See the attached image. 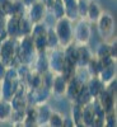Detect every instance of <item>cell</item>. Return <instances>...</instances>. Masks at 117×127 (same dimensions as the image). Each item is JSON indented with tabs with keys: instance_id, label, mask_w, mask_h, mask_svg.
<instances>
[{
	"instance_id": "obj_12",
	"label": "cell",
	"mask_w": 117,
	"mask_h": 127,
	"mask_svg": "<svg viewBox=\"0 0 117 127\" xmlns=\"http://www.w3.org/2000/svg\"><path fill=\"white\" fill-rule=\"evenodd\" d=\"M20 17L22 15H17L12 14L6 17L5 20V34L6 37H12V38H19V22H20Z\"/></svg>"
},
{
	"instance_id": "obj_9",
	"label": "cell",
	"mask_w": 117,
	"mask_h": 127,
	"mask_svg": "<svg viewBox=\"0 0 117 127\" xmlns=\"http://www.w3.org/2000/svg\"><path fill=\"white\" fill-rule=\"evenodd\" d=\"M22 84L23 83H20V80L18 78H6L5 76L1 80V98L10 100L17 94L19 88L22 87Z\"/></svg>"
},
{
	"instance_id": "obj_40",
	"label": "cell",
	"mask_w": 117,
	"mask_h": 127,
	"mask_svg": "<svg viewBox=\"0 0 117 127\" xmlns=\"http://www.w3.org/2000/svg\"><path fill=\"white\" fill-rule=\"evenodd\" d=\"M110 46H111V57H112L113 60H116V59H117V50H116L117 42H116V38H115V39H111Z\"/></svg>"
},
{
	"instance_id": "obj_22",
	"label": "cell",
	"mask_w": 117,
	"mask_h": 127,
	"mask_svg": "<svg viewBox=\"0 0 117 127\" xmlns=\"http://www.w3.org/2000/svg\"><path fill=\"white\" fill-rule=\"evenodd\" d=\"M64 8H65V17L69 18L70 20L75 22L79 19L78 14V0H62Z\"/></svg>"
},
{
	"instance_id": "obj_32",
	"label": "cell",
	"mask_w": 117,
	"mask_h": 127,
	"mask_svg": "<svg viewBox=\"0 0 117 127\" xmlns=\"http://www.w3.org/2000/svg\"><path fill=\"white\" fill-rule=\"evenodd\" d=\"M46 39H47V50H52V48L60 47V42H59V38L56 36V32H55L54 27H48Z\"/></svg>"
},
{
	"instance_id": "obj_43",
	"label": "cell",
	"mask_w": 117,
	"mask_h": 127,
	"mask_svg": "<svg viewBox=\"0 0 117 127\" xmlns=\"http://www.w3.org/2000/svg\"><path fill=\"white\" fill-rule=\"evenodd\" d=\"M20 1H22V3L24 4V6H26V8H29L32 4H35L36 1H38V0H20Z\"/></svg>"
},
{
	"instance_id": "obj_31",
	"label": "cell",
	"mask_w": 117,
	"mask_h": 127,
	"mask_svg": "<svg viewBox=\"0 0 117 127\" xmlns=\"http://www.w3.org/2000/svg\"><path fill=\"white\" fill-rule=\"evenodd\" d=\"M81 112H83V107L77 103H71V108H70V117L74 122V126H83L81 123Z\"/></svg>"
},
{
	"instance_id": "obj_8",
	"label": "cell",
	"mask_w": 117,
	"mask_h": 127,
	"mask_svg": "<svg viewBox=\"0 0 117 127\" xmlns=\"http://www.w3.org/2000/svg\"><path fill=\"white\" fill-rule=\"evenodd\" d=\"M51 97H52L51 89L43 85L37 89H27V99H28V103L32 105L48 103Z\"/></svg>"
},
{
	"instance_id": "obj_26",
	"label": "cell",
	"mask_w": 117,
	"mask_h": 127,
	"mask_svg": "<svg viewBox=\"0 0 117 127\" xmlns=\"http://www.w3.org/2000/svg\"><path fill=\"white\" fill-rule=\"evenodd\" d=\"M93 54H94L95 57H98L101 61H103L106 59H110L111 57V46H110V42L108 41H103L102 43L98 45V47L95 48V52H93Z\"/></svg>"
},
{
	"instance_id": "obj_37",
	"label": "cell",
	"mask_w": 117,
	"mask_h": 127,
	"mask_svg": "<svg viewBox=\"0 0 117 127\" xmlns=\"http://www.w3.org/2000/svg\"><path fill=\"white\" fill-rule=\"evenodd\" d=\"M80 81H83L84 84L87 83V80L90 78V74H89V71H88V69L87 67H81V66H78L77 67V70H75V74H74Z\"/></svg>"
},
{
	"instance_id": "obj_10",
	"label": "cell",
	"mask_w": 117,
	"mask_h": 127,
	"mask_svg": "<svg viewBox=\"0 0 117 127\" xmlns=\"http://www.w3.org/2000/svg\"><path fill=\"white\" fill-rule=\"evenodd\" d=\"M27 17L29 18V20L33 24L36 23H41L45 20V17L47 14V8L42 4L39 0L36 1L35 4H32L29 8H27Z\"/></svg>"
},
{
	"instance_id": "obj_21",
	"label": "cell",
	"mask_w": 117,
	"mask_h": 127,
	"mask_svg": "<svg viewBox=\"0 0 117 127\" xmlns=\"http://www.w3.org/2000/svg\"><path fill=\"white\" fill-rule=\"evenodd\" d=\"M81 123L85 127H94V108H93V100L83 105V112H81Z\"/></svg>"
},
{
	"instance_id": "obj_39",
	"label": "cell",
	"mask_w": 117,
	"mask_h": 127,
	"mask_svg": "<svg viewBox=\"0 0 117 127\" xmlns=\"http://www.w3.org/2000/svg\"><path fill=\"white\" fill-rule=\"evenodd\" d=\"M13 8H14L13 14H17V15H24V14L27 13V8L24 6V4L20 1V0H14Z\"/></svg>"
},
{
	"instance_id": "obj_18",
	"label": "cell",
	"mask_w": 117,
	"mask_h": 127,
	"mask_svg": "<svg viewBox=\"0 0 117 127\" xmlns=\"http://www.w3.org/2000/svg\"><path fill=\"white\" fill-rule=\"evenodd\" d=\"M32 70H35L39 74H43L48 71V59H47V51L46 52H39L37 54L35 61L31 65Z\"/></svg>"
},
{
	"instance_id": "obj_3",
	"label": "cell",
	"mask_w": 117,
	"mask_h": 127,
	"mask_svg": "<svg viewBox=\"0 0 117 127\" xmlns=\"http://www.w3.org/2000/svg\"><path fill=\"white\" fill-rule=\"evenodd\" d=\"M73 27H74V22L70 20L69 18H66V17H62V18L57 19L55 22L54 29L56 32V36L59 38L61 48H65L66 46L71 45L74 42Z\"/></svg>"
},
{
	"instance_id": "obj_27",
	"label": "cell",
	"mask_w": 117,
	"mask_h": 127,
	"mask_svg": "<svg viewBox=\"0 0 117 127\" xmlns=\"http://www.w3.org/2000/svg\"><path fill=\"white\" fill-rule=\"evenodd\" d=\"M92 100H93V97L90 95L88 88L85 87V84H84V85L81 87V89H80V92L78 93V95L75 97V99H74V103H77V104H79V105H81V107H83V105L89 104Z\"/></svg>"
},
{
	"instance_id": "obj_29",
	"label": "cell",
	"mask_w": 117,
	"mask_h": 127,
	"mask_svg": "<svg viewBox=\"0 0 117 127\" xmlns=\"http://www.w3.org/2000/svg\"><path fill=\"white\" fill-rule=\"evenodd\" d=\"M102 66H103L102 61H101L98 57H95V56L93 55V57L89 60L88 65H87L85 67L88 69L90 76H98L99 72H101V70H102Z\"/></svg>"
},
{
	"instance_id": "obj_45",
	"label": "cell",
	"mask_w": 117,
	"mask_h": 127,
	"mask_svg": "<svg viewBox=\"0 0 117 127\" xmlns=\"http://www.w3.org/2000/svg\"><path fill=\"white\" fill-rule=\"evenodd\" d=\"M0 99H1V80H0Z\"/></svg>"
},
{
	"instance_id": "obj_35",
	"label": "cell",
	"mask_w": 117,
	"mask_h": 127,
	"mask_svg": "<svg viewBox=\"0 0 117 127\" xmlns=\"http://www.w3.org/2000/svg\"><path fill=\"white\" fill-rule=\"evenodd\" d=\"M13 3H14V0H0V14L4 17L12 15L14 12Z\"/></svg>"
},
{
	"instance_id": "obj_44",
	"label": "cell",
	"mask_w": 117,
	"mask_h": 127,
	"mask_svg": "<svg viewBox=\"0 0 117 127\" xmlns=\"http://www.w3.org/2000/svg\"><path fill=\"white\" fill-rule=\"evenodd\" d=\"M39 1H41L42 4H43L47 9H48V8L52 5V3H54V0H39Z\"/></svg>"
},
{
	"instance_id": "obj_23",
	"label": "cell",
	"mask_w": 117,
	"mask_h": 127,
	"mask_svg": "<svg viewBox=\"0 0 117 127\" xmlns=\"http://www.w3.org/2000/svg\"><path fill=\"white\" fill-rule=\"evenodd\" d=\"M23 126H27V127L37 126V105L29 104L27 107L24 120H23Z\"/></svg>"
},
{
	"instance_id": "obj_24",
	"label": "cell",
	"mask_w": 117,
	"mask_h": 127,
	"mask_svg": "<svg viewBox=\"0 0 117 127\" xmlns=\"http://www.w3.org/2000/svg\"><path fill=\"white\" fill-rule=\"evenodd\" d=\"M12 112H13V107H12L10 100L1 98L0 99V122L10 121Z\"/></svg>"
},
{
	"instance_id": "obj_16",
	"label": "cell",
	"mask_w": 117,
	"mask_h": 127,
	"mask_svg": "<svg viewBox=\"0 0 117 127\" xmlns=\"http://www.w3.org/2000/svg\"><path fill=\"white\" fill-rule=\"evenodd\" d=\"M84 85V83L80 81L75 75H74L73 78H70L68 80V85H66V92H65V95L64 97H66L70 102H74V99H75V97L78 95V93L80 92L81 87Z\"/></svg>"
},
{
	"instance_id": "obj_2",
	"label": "cell",
	"mask_w": 117,
	"mask_h": 127,
	"mask_svg": "<svg viewBox=\"0 0 117 127\" xmlns=\"http://www.w3.org/2000/svg\"><path fill=\"white\" fill-rule=\"evenodd\" d=\"M17 38L5 37L0 39V61L8 67H17L20 64L17 59Z\"/></svg>"
},
{
	"instance_id": "obj_38",
	"label": "cell",
	"mask_w": 117,
	"mask_h": 127,
	"mask_svg": "<svg viewBox=\"0 0 117 127\" xmlns=\"http://www.w3.org/2000/svg\"><path fill=\"white\" fill-rule=\"evenodd\" d=\"M88 5H89V0H78V14H79V18H85L87 17Z\"/></svg>"
},
{
	"instance_id": "obj_42",
	"label": "cell",
	"mask_w": 117,
	"mask_h": 127,
	"mask_svg": "<svg viewBox=\"0 0 117 127\" xmlns=\"http://www.w3.org/2000/svg\"><path fill=\"white\" fill-rule=\"evenodd\" d=\"M62 127H74V122H73L70 116L64 117V125H62Z\"/></svg>"
},
{
	"instance_id": "obj_13",
	"label": "cell",
	"mask_w": 117,
	"mask_h": 127,
	"mask_svg": "<svg viewBox=\"0 0 117 127\" xmlns=\"http://www.w3.org/2000/svg\"><path fill=\"white\" fill-rule=\"evenodd\" d=\"M93 51L88 45H77V65L85 67L89 60L93 57Z\"/></svg>"
},
{
	"instance_id": "obj_20",
	"label": "cell",
	"mask_w": 117,
	"mask_h": 127,
	"mask_svg": "<svg viewBox=\"0 0 117 127\" xmlns=\"http://www.w3.org/2000/svg\"><path fill=\"white\" fill-rule=\"evenodd\" d=\"M103 9L102 5L97 1V0H89V5H88V10H87V19L90 23H95L97 19L99 18V15L102 14Z\"/></svg>"
},
{
	"instance_id": "obj_15",
	"label": "cell",
	"mask_w": 117,
	"mask_h": 127,
	"mask_svg": "<svg viewBox=\"0 0 117 127\" xmlns=\"http://www.w3.org/2000/svg\"><path fill=\"white\" fill-rule=\"evenodd\" d=\"M66 85H68V80L64 78L61 74H55L54 80L51 84V93L52 95L56 97H64L66 92Z\"/></svg>"
},
{
	"instance_id": "obj_7",
	"label": "cell",
	"mask_w": 117,
	"mask_h": 127,
	"mask_svg": "<svg viewBox=\"0 0 117 127\" xmlns=\"http://www.w3.org/2000/svg\"><path fill=\"white\" fill-rule=\"evenodd\" d=\"M47 59H48V70L54 74H60L65 61V55H64V48L57 47L47 50Z\"/></svg>"
},
{
	"instance_id": "obj_28",
	"label": "cell",
	"mask_w": 117,
	"mask_h": 127,
	"mask_svg": "<svg viewBox=\"0 0 117 127\" xmlns=\"http://www.w3.org/2000/svg\"><path fill=\"white\" fill-rule=\"evenodd\" d=\"M32 28H33V23L29 20L27 14L20 17V22H19V38L23 36H29Z\"/></svg>"
},
{
	"instance_id": "obj_17",
	"label": "cell",
	"mask_w": 117,
	"mask_h": 127,
	"mask_svg": "<svg viewBox=\"0 0 117 127\" xmlns=\"http://www.w3.org/2000/svg\"><path fill=\"white\" fill-rule=\"evenodd\" d=\"M85 87L88 88L93 99H97L98 95L104 90V83L98 76H90L85 83Z\"/></svg>"
},
{
	"instance_id": "obj_33",
	"label": "cell",
	"mask_w": 117,
	"mask_h": 127,
	"mask_svg": "<svg viewBox=\"0 0 117 127\" xmlns=\"http://www.w3.org/2000/svg\"><path fill=\"white\" fill-rule=\"evenodd\" d=\"M64 117H65V116H62L60 112L52 109V112L50 114V118H48V122H47V126H50V127H62Z\"/></svg>"
},
{
	"instance_id": "obj_25",
	"label": "cell",
	"mask_w": 117,
	"mask_h": 127,
	"mask_svg": "<svg viewBox=\"0 0 117 127\" xmlns=\"http://www.w3.org/2000/svg\"><path fill=\"white\" fill-rule=\"evenodd\" d=\"M24 85L27 89H37V88L42 87V74L32 70L29 76L24 81Z\"/></svg>"
},
{
	"instance_id": "obj_34",
	"label": "cell",
	"mask_w": 117,
	"mask_h": 127,
	"mask_svg": "<svg viewBox=\"0 0 117 127\" xmlns=\"http://www.w3.org/2000/svg\"><path fill=\"white\" fill-rule=\"evenodd\" d=\"M15 69H17V74H18V78H19L20 83L24 84V81L27 80V78L29 76V74L32 71L31 65H27V64H18V66Z\"/></svg>"
},
{
	"instance_id": "obj_41",
	"label": "cell",
	"mask_w": 117,
	"mask_h": 127,
	"mask_svg": "<svg viewBox=\"0 0 117 127\" xmlns=\"http://www.w3.org/2000/svg\"><path fill=\"white\" fill-rule=\"evenodd\" d=\"M6 70H8V66L5 65L3 61H0V80L4 79L5 74H6Z\"/></svg>"
},
{
	"instance_id": "obj_30",
	"label": "cell",
	"mask_w": 117,
	"mask_h": 127,
	"mask_svg": "<svg viewBox=\"0 0 117 127\" xmlns=\"http://www.w3.org/2000/svg\"><path fill=\"white\" fill-rule=\"evenodd\" d=\"M48 12L52 14L55 19H60L62 17H65V8H64L62 0H54L52 5L48 8Z\"/></svg>"
},
{
	"instance_id": "obj_11",
	"label": "cell",
	"mask_w": 117,
	"mask_h": 127,
	"mask_svg": "<svg viewBox=\"0 0 117 127\" xmlns=\"http://www.w3.org/2000/svg\"><path fill=\"white\" fill-rule=\"evenodd\" d=\"M103 66H102V70L99 72L98 78L104 83L107 84L108 81H111L112 79L116 78V72H117V69H116V60L113 59H106L102 61Z\"/></svg>"
},
{
	"instance_id": "obj_4",
	"label": "cell",
	"mask_w": 117,
	"mask_h": 127,
	"mask_svg": "<svg viewBox=\"0 0 117 127\" xmlns=\"http://www.w3.org/2000/svg\"><path fill=\"white\" fill-rule=\"evenodd\" d=\"M73 33H74V43L88 45L92 37V23L87 18L77 19L74 22Z\"/></svg>"
},
{
	"instance_id": "obj_6",
	"label": "cell",
	"mask_w": 117,
	"mask_h": 127,
	"mask_svg": "<svg viewBox=\"0 0 117 127\" xmlns=\"http://www.w3.org/2000/svg\"><path fill=\"white\" fill-rule=\"evenodd\" d=\"M47 29H48V26L45 22L33 24V28H32V32H31V37L33 39L37 54L47 51V39H46Z\"/></svg>"
},
{
	"instance_id": "obj_36",
	"label": "cell",
	"mask_w": 117,
	"mask_h": 127,
	"mask_svg": "<svg viewBox=\"0 0 117 127\" xmlns=\"http://www.w3.org/2000/svg\"><path fill=\"white\" fill-rule=\"evenodd\" d=\"M116 109L106 112L104 113V120H103V127H116Z\"/></svg>"
},
{
	"instance_id": "obj_1",
	"label": "cell",
	"mask_w": 117,
	"mask_h": 127,
	"mask_svg": "<svg viewBox=\"0 0 117 127\" xmlns=\"http://www.w3.org/2000/svg\"><path fill=\"white\" fill-rule=\"evenodd\" d=\"M37 56V51L33 43L31 34L29 36H23L18 38L17 41V59L20 64H27L32 65Z\"/></svg>"
},
{
	"instance_id": "obj_19",
	"label": "cell",
	"mask_w": 117,
	"mask_h": 127,
	"mask_svg": "<svg viewBox=\"0 0 117 127\" xmlns=\"http://www.w3.org/2000/svg\"><path fill=\"white\" fill-rule=\"evenodd\" d=\"M51 112H52V108L48 105V103L38 104L37 105V126H47Z\"/></svg>"
},
{
	"instance_id": "obj_5",
	"label": "cell",
	"mask_w": 117,
	"mask_h": 127,
	"mask_svg": "<svg viewBox=\"0 0 117 127\" xmlns=\"http://www.w3.org/2000/svg\"><path fill=\"white\" fill-rule=\"evenodd\" d=\"M97 31L99 36L103 38V41H110L113 38V32H115V19L111 13L108 12H102L99 18L97 19Z\"/></svg>"
},
{
	"instance_id": "obj_14",
	"label": "cell",
	"mask_w": 117,
	"mask_h": 127,
	"mask_svg": "<svg viewBox=\"0 0 117 127\" xmlns=\"http://www.w3.org/2000/svg\"><path fill=\"white\" fill-rule=\"evenodd\" d=\"M97 100L104 112H110V111L116 109V94H112L106 89L98 95Z\"/></svg>"
}]
</instances>
